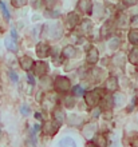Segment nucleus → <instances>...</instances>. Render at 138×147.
Instances as JSON below:
<instances>
[{"label": "nucleus", "mask_w": 138, "mask_h": 147, "mask_svg": "<svg viewBox=\"0 0 138 147\" xmlns=\"http://www.w3.org/2000/svg\"><path fill=\"white\" fill-rule=\"evenodd\" d=\"M84 96V102L88 107H97L101 103L102 98H103V90L101 88H95L92 91H88L83 95Z\"/></svg>", "instance_id": "1"}, {"label": "nucleus", "mask_w": 138, "mask_h": 147, "mask_svg": "<svg viewBox=\"0 0 138 147\" xmlns=\"http://www.w3.org/2000/svg\"><path fill=\"white\" fill-rule=\"evenodd\" d=\"M54 88L56 92L66 94L71 90V82L66 76H56V79L54 82Z\"/></svg>", "instance_id": "2"}, {"label": "nucleus", "mask_w": 138, "mask_h": 147, "mask_svg": "<svg viewBox=\"0 0 138 147\" xmlns=\"http://www.w3.org/2000/svg\"><path fill=\"white\" fill-rule=\"evenodd\" d=\"M32 68H34V74L38 75L39 78H43L47 72H48V64H47L44 60H39V62L34 63Z\"/></svg>", "instance_id": "3"}, {"label": "nucleus", "mask_w": 138, "mask_h": 147, "mask_svg": "<svg viewBox=\"0 0 138 147\" xmlns=\"http://www.w3.org/2000/svg\"><path fill=\"white\" fill-rule=\"evenodd\" d=\"M35 52H36V55H38L39 59H44L51 54V48H50L48 44H46V43H39V44H36V50H35Z\"/></svg>", "instance_id": "4"}, {"label": "nucleus", "mask_w": 138, "mask_h": 147, "mask_svg": "<svg viewBox=\"0 0 138 147\" xmlns=\"http://www.w3.org/2000/svg\"><path fill=\"white\" fill-rule=\"evenodd\" d=\"M47 36H50L51 39H58L62 36V26L58 23L50 24V28H46Z\"/></svg>", "instance_id": "5"}, {"label": "nucleus", "mask_w": 138, "mask_h": 147, "mask_svg": "<svg viewBox=\"0 0 138 147\" xmlns=\"http://www.w3.org/2000/svg\"><path fill=\"white\" fill-rule=\"evenodd\" d=\"M86 60H87L88 64H95L99 60V52L97 50L95 47H90L86 54Z\"/></svg>", "instance_id": "6"}, {"label": "nucleus", "mask_w": 138, "mask_h": 147, "mask_svg": "<svg viewBox=\"0 0 138 147\" xmlns=\"http://www.w3.org/2000/svg\"><path fill=\"white\" fill-rule=\"evenodd\" d=\"M58 128H59V126H56V124L54 123V122H47V123L43 124V128L42 131L44 135H54V134H56Z\"/></svg>", "instance_id": "7"}, {"label": "nucleus", "mask_w": 138, "mask_h": 147, "mask_svg": "<svg viewBox=\"0 0 138 147\" xmlns=\"http://www.w3.org/2000/svg\"><path fill=\"white\" fill-rule=\"evenodd\" d=\"M52 122H54L56 126H59V127L65 123V112L62 111L61 109H56L54 111V114H52Z\"/></svg>", "instance_id": "8"}, {"label": "nucleus", "mask_w": 138, "mask_h": 147, "mask_svg": "<svg viewBox=\"0 0 138 147\" xmlns=\"http://www.w3.org/2000/svg\"><path fill=\"white\" fill-rule=\"evenodd\" d=\"M34 60L30 58V56H22L20 58V60H19V64H20V67L23 68L24 71H31V68H32V66H34Z\"/></svg>", "instance_id": "9"}, {"label": "nucleus", "mask_w": 138, "mask_h": 147, "mask_svg": "<svg viewBox=\"0 0 138 147\" xmlns=\"http://www.w3.org/2000/svg\"><path fill=\"white\" fill-rule=\"evenodd\" d=\"M62 56L65 59H73L77 56V48L74 46H66L62 50Z\"/></svg>", "instance_id": "10"}, {"label": "nucleus", "mask_w": 138, "mask_h": 147, "mask_svg": "<svg viewBox=\"0 0 138 147\" xmlns=\"http://www.w3.org/2000/svg\"><path fill=\"white\" fill-rule=\"evenodd\" d=\"M91 143L95 144L97 147H106L107 146V139H106V136L102 135V134H98V135L92 136L91 138Z\"/></svg>", "instance_id": "11"}, {"label": "nucleus", "mask_w": 138, "mask_h": 147, "mask_svg": "<svg viewBox=\"0 0 138 147\" xmlns=\"http://www.w3.org/2000/svg\"><path fill=\"white\" fill-rule=\"evenodd\" d=\"M118 79L115 76H110L106 80V90H109L110 92H117V90H118Z\"/></svg>", "instance_id": "12"}, {"label": "nucleus", "mask_w": 138, "mask_h": 147, "mask_svg": "<svg viewBox=\"0 0 138 147\" xmlns=\"http://www.w3.org/2000/svg\"><path fill=\"white\" fill-rule=\"evenodd\" d=\"M4 44H5L8 51H11V52H18V42L14 40L11 36H7V38L4 39Z\"/></svg>", "instance_id": "13"}, {"label": "nucleus", "mask_w": 138, "mask_h": 147, "mask_svg": "<svg viewBox=\"0 0 138 147\" xmlns=\"http://www.w3.org/2000/svg\"><path fill=\"white\" fill-rule=\"evenodd\" d=\"M79 16L75 13V12H71V13H69L67 15V24H69L70 28H75L79 24Z\"/></svg>", "instance_id": "14"}, {"label": "nucleus", "mask_w": 138, "mask_h": 147, "mask_svg": "<svg viewBox=\"0 0 138 147\" xmlns=\"http://www.w3.org/2000/svg\"><path fill=\"white\" fill-rule=\"evenodd\" d=\"M56 147H77V142L73 138H70V136H65V138H62L59 140Z\"/></svg>", "instance_id": "15"}, {"label": "nucleus", "mask_w": 138, "mask_h": 147, "mask_svg": "<svg viewBox=\"0 0 138 147\" xmlns=\"http://www.w3.org/2000/svg\"><path fill=\"white\" fill-rule=\"evenodd\" d=\"M111 98H113V106L115 107H121L125 103V96L121 92H113Z\"/></svg>", "instance_id": "16"}, {"label": "nucleus", "mask_w": 138, "mask_h": 147, "mask_svg": "<svg viewBox=\"0 0 138 147\" xmlns=\"http://www.w3.org/2000/svg\"><path fill=\"white\" fill-rule=\"evenodd\" d=\"M79 27H81L82 34H88L92 28V23L88 19H83L82 22H79Z\"/></svg>", "instance_id": "17"}, {"label": "nucleus", "mask_w": 138, "mask_h": 147, "mask_svg": "<svg viewBox=\"0 0 138 147\" xmlns=\"http://www.w3.org/2000/svg\"><path fill=\"white\" fill-rule=\"evenodd\" d=\"M95 130H97V126L94 123L87 124V126L83 128L84 136H86V138H88V139H91L92 136H94V132H95Z\"/></svg>", "instance_id": "18"}, {"label": "nucleus", "mask_w": 138, "mask_h": 147, "mask_svg": "<svg viewBox=\"0 0 138 147\" xmlns=\"http://www.w3.org/2000/svg\"><path fill=\"white\" fill-rule=\"evenodd\" d=\"M129 62L134 66H138V46H135L133 50L129 52Z\"/></svg>", "instance_id": "19"}, {"label": "nucleus", "mask_w": 138, "mask_h": 147, "mask_svg": "<svg viewBox=\"0 0 138 147\" xmlns=\"http://www.w3.org/2000/svg\"><path fill=\"white\" fill-rule=\"evenodd\" d=\"M78 7L86 13H91V3H90V0H79Z\"/></svg>", "instance_id": "20"}, {"label": "nucleus", "mask_w": 138, "mask_h": 147, "mask_svg": "<svg viewBox=\"0 0 138 147\" xmlns=\"http://www.w3.org/2000/svg\"><path fill=\"white\" fill-rule=\"evenodd\" d=\"M0 12H1L3 18L7 20V22H10V20H11V13H10V11H8V8L5 7L4 1H0Z\"/></svg>", "instance_id": "21"}, {"label": "nucleus", "mask_w": 138, "mask_h": 147, "mask_svg": "<svg viewBox=\"0 0 138 147\" xmlns=\"http://www.w3.org/2000/svg\"><path fill=\"white\" fill-rule=\"evenodd\" d=\"M127 38H129V42H130L131 44L138 46V30H131V31L129 32Z\"/></svg>", "instance_id": "22"}, {"label": "nucleus", "mask_w": 138, "mask_h": 147, "mask_svg": "<svg viewBox=\"0 0 138 147\" xmlns=\"http://www.w3.org/2000/svg\"><path fill=\"white\" fill-rule=\"evenodd\" d=\"M63 103L67 109H73L74 106H75V98L71 96V95H66L65 99H63Z\"/></svg>", "instance_id": "23"}, {"label": "nucleus", "mask_w": 138, "mask_h": 147, "mask_svg": "<svg viewBox=\"0 0 138 147\" xmlns=\"http://www.w3.org/2000/svg\"><path fill=\"white\" fill-rule=\"evenodd\" d=\"M27 144L30 147H36V134H35L32 130H30V134H28Z\"/></svg>", "instance_id": "24"}, {"label": "nucleus", "mask_w": 138, "mask_h": 147, "mask_svg": "<svg viewBox=\"0 0 138 147\" xmlns=\"http://www.w3.org/2000/svg\"><path fill=\"white\" fill-rule=\"evenodd\" d=\"M121 44V40H119L118 36H113V38L109 40V47H110V50H117Z\"/></svg>", "instance_id": "25"}, {"label": "nucleus", "mask_w": 138, "mask_h": 147, "mask_svg": "<svg viewBox=\"0 0 138 147\" xmlns=\"http://www.w3.org/2000/svg\"><path fill=\"white\" fill-rule=\"evenodd\" d=\"M69 123H70V126H81L82 124V118H79L78 115H71L69 118Z\"/></svg>", "instance_id": "26"}, {"label": "nucleus", "mask_w": 138, "mask_h": 147, "mask_svg": "<svg viewBox=\"0 0 138 147\" xmlns=\"http://www.w3.org/2000/svg\"><path fill=\"white\" fill-rule=\"evenodd\" d=\"M27 3H28V0H11V4L15 8H22L24 5H27Z\"/></svg>", "instance_id": "27"}, {"label": "nucleus", "mask_w": 138, "mask_h": 147, "mask_svg": "<svg viewBox=\"0 0 138 147\" xmlns=\"http://www.w3.org/2000/svg\"><path fill=\"white\" fill-rule=\"evenodd\" d=\"M73 92H74V95H77V96H82V95H84V88L82 86H74Z\"/></svg>", "instance_id": "28"}, {"label": "nucleus", "mask_w": 138, "mask_h": 147, "mask_svg": "<svg viewBox=\"0 0 138 147\" xmlns=\"http://www.w3.org/2000/svg\"><path fill=\"white\" fill-rule=\"evenodd\" d=\"M44 15L47 16V18H50V19H56V18H59V11H52V9H48V11L44 12Z\"/></svg>", "instance_id": "29"}, {"label": "nucleus", "mask_w": 138, "mask_h": 147, "mask_svg": "<svg viewBox=\"0 0 138 147\" xmlns=\"http://www.w3.org/2000/svg\"><path fill=\"white\" fill-rule=\"evenodd\" d=\"M8 76H10V79H11V82L12 83H18V82H19V76H18V74L15 72V71H8Z\"/></svg>", "instance_id": "30"}, {"label": "nucleus", "mask_w": 138, "mask_h": 147, "mask_svg": "<svg viewBox=\"0 0 138 147\" xmlns=\"http://www.w3.org/2000/svg\"><path fill=\"white\" fill-rule=\"evenodd\" d=\"M130 146L138 147V134H133V135L130 136Z\"/></svg>", "instance_id": "31"}, {"label": "nucleus", "mask_w": 138, "mask_h": 147, "mask_svg": "<svg viewBox=\"0 0 138 147\" xmlns=\"http://www.w3.org/2000/svg\"><path fill=\"white\" fill-rule=\"evenodd\" d=\"M109 27H110V22H107V23H106L103 27H102V36H107L111 32V30Z\"/></svg>", "instance_id": "32"}, {"label": "nucleus", "mask_w": 138, "mask_h": 147, "mask_svg": "<svg viewBox=\"0 0 138 147\" xmlns=\"http://www.w3.org/2000/svg\"><path fill=\"white\" fill-rule=\"evenodd\" d=\"M30 106L28 105H23L22 107H20V112H22V115H24V116H27L28 114H30Z\"/></svg>", "instance_id": "33"}, {"label": "nucleus", "mask_w": 138, "mask_h": 147, "mask_svg": "<svg viewBox=\"0 0 138 147\" xmlns=\"http://www.w3.org/2000/svg\"><path fill=\"white\" fill-rule=\"evenodd\" d=\"M121 1H122V4L126 5V7H133V5L137 4L138 0H121Z\"/></svg>", "instance_id": "34"}, {"label": "nucleus", "mask_w": 138, "mask_h": 147, "mask_svg": "<svg viewBox=\"0 0 138 147\" xmlns=\"http://www.w3.org/2000/svg\"><path fill=\"white\" fill-rule=\"evenodd\" d=\"M26 78H27V82L30 83L31 86H34V84H35V79H34V76H32L31 74H27V76H26Z\"/></svg>", "instance_id": "35"}, {"label": "nucleus", "mask_w": 138, "mask_h": 147, "mask_svg": "<svg viewBox=\"0 0 138 147\" xmlns=\"http://www.w3.org/2000/svg\"><path fill=\"white\" fill-rule=\"evenodd\" d=\"M137 102H138V98L137 96H134L133 99H131V106L129 107V111H131V110H133V107H134V106H137Z\"/></svg>", "instance_id": "36"}, {"label": "nucleus", "mask_w": 138, "mask_h": 147, "mask_svg": "<svg viewBox=\"0 0 138 147\" xmlns=\"http://www.w3.org/2000/svg\"><path fill=\"white\" fill-rule=\"evenodd\" d=\"M131 24H133V27H135V28L138 27V15L133 16V19H131Z\"/></svg>", "instance_id": "37"}, {"label": "nucleus", "mask_w": 138, "mask_h": 147, "mask_svg": "<svg viewBox=\"0 0 138 147\" xmlns=\"http://www.w3.org/2000/svg\"><path fill=\"white\" fill-rule=\"evenodd\" d=\"M101 114V109L99 107H94V111H92V115H94V118H98Z\"/></svg>", "instance_id": "38"}, {"label": "nucleus", "mask_w": 138, "mask_h": 147, "mask_svg": "<svg viewBox=\"0 0 138 147\" xmlns=\"http://www.w3.org/2000/svg\"><path fill=\"white\" fill-rule=\"evenodd\" d=\"M11 38L14 39V40H16V39H18V34H16L15 28H12V30H11Z\"/></svg>", "instance_id": "39"}, {"label": "nucleus", "mask_w": 138, "mask_h": 147, "mask_svg": "<svg viewBox=\"0 0 138 147\" xmlns=\"http://www.w3.org/2000/svg\"><path fill=\"white\" fill-rule=\"evenodd\" d=\"M35 118H36V119H38V120H43L42 115H40V114H39V112H35Z\"/></svg>", "instance_id": "40"}, {"label": "nucleus", "mask_w": 138, "mask_h": 147, "mask_svg": "<svg viewBox=\"0 0 138 147\" xmlns=\"http://www.w3.org/2000/svg\"><path fill=\"white\" fill-rule=\"evenodd\" d=\"M86 147H97V146H95V144H92L91 142H88V143H87V146H86Z\"/></svg>", "instance_id": "41"}]
</instances>
